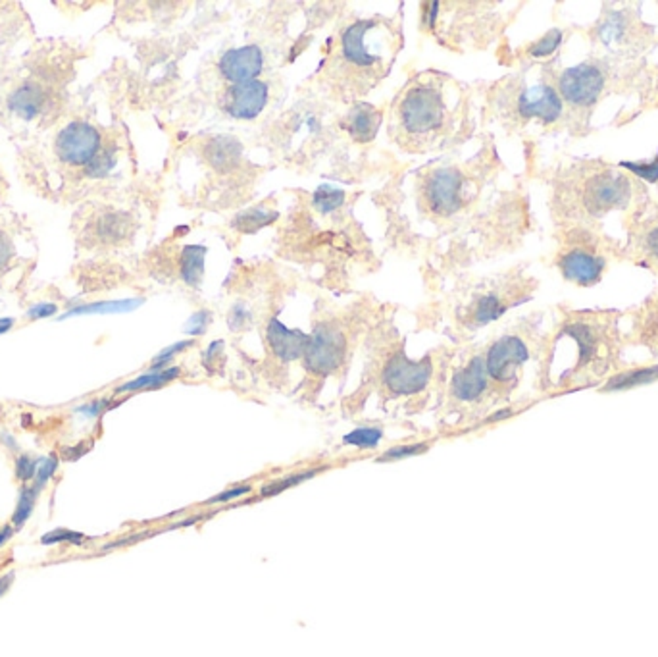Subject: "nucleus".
Returning <instances> with one entry per match:
<instances>
[{
	"label": "nucleus",
	"instance_id": "f257e3e1",
	"mask_svg": "<svg viewBox=\"0 0 658 657\" xmlns=\"http://www.w3.org/2000/svg\"><path fill=\"white\" fill-rule=\"evenodd\" d=\"M395 120L399 131L414 139H432L439 131H443L448 120V106L443 87L425 78L405 89L397 103Z\"/></svg>",
	"mask_w": 658,
	"mask_h": 657
},
{
	"label": "nucleus",
	"instance_id": "f03ea898",
	"mask_svg": "<svg viewBox=\"0 0 658 657\" xmlns=\"http://www.w3.org/2000/svg\"><path fill=\"white\" fill-rule=\"evenodd\" d=\"M389 48H391V37H389L387 28L375 21L352 23L341 37V53L347 62L357 68L380 64Z\"/></svg>",
	"mask_w": 658,
	"mask_h": 657
},
{
	"label": "nucleus",
	"instance_id": "7ed1b4c3",
	"mask_svg": "<svg viewBox=\"0 0 658 657\" xmlns=\"http://www.w3.org/2000/svg\"><path fill=\"white\" fill-rule=\"evenodd\" d=\"M347 339L345 334L335 326L318 324L308 336L307 349H304V364L318 376L333 374L345 362Z\"/></svg>",
	"mask_w": 658,
	"mask_h": 657
},
{
	"label": "nucleus",
	"instance_id": "20e7f679",
	"mask_svg": "<svg viewBox=\"0 0 658 657\" xmlns=\"http://www.w3.org/2000/svg\"><path fill=\"white\" fill-rule=\"evenodd\" d=\"M54 149L68 166H89L103 151V137L87 121H70L56 136Z\"/></svg>",
	"mask_w": 658,
	"mask_h": 657
},
{
	"label": "nucleus",
	"instance_id": "39448f33",
	"mask_svg": "<svg viewBox=\"0 0 658 657\" xmlns=\"http://www.w3.org/2000/svg\"><path fill=\"white\" fill-rule=\"evenodd\" d=\"M465 178L455 168H439L425 179L424 199L428 209L437 216H450L462 209Z\"/></svg>",
	"mask_w": 658,
	"mask_h": 657
},
{
	"label": "nucleus",
	"instance_id": "423d86ee",
	"mask_svg": "<svg viewBox=\"0 0 658 657\" xmlns=\"http://www.w3.org/2000/svg\"><path fill=\"white\" fill-rule=\"evenodd\" d=\"M432 361H410L408 357L395 355L383 370V384L389 392L395 395H414L430 384L432 378Z\"/></svg>",
	"mask_w": 658,
	"mask_h": 657
},
{
	"label": "nucleus",
	"instance_id": "0eeeda50",
	"mask_svg": "<svg viewBox=\"0 0 658 657\" xmlns=\"http://www.w3.org/2000/svg\"><path fill=\"white\" fill-rule=\"evenodd\" d=\"M530 359V349L518 336H505L487 351L485 367L489 378L495 382H512L523 362Z\"/></svg>",
	"mask_w": 658,
	"mask_h": 657
},
{
	"label": "nucleus",
	"instance_id": "6e6552de",
	"mask_svg": "<svg viewBox=\"0 0 658 657\" xmlns=\"http://www.w3.org/2000/svg\"><path fill=\"white\" fill-rule=\"evenodd\" d=\"M605 87V78L599 70L589 64H580L566 70L558 79V89L564 99L576 106L593 104Z\"/></svg>",
	"mask_w": 658,
	"mask_h": 657
},
{
	"label": "nucleus",
	"instance_id": "1a4fd4ad",
	"mask_svg": "<svg viewBox=\"0 0 658 657\" xmlns=\"http://www.w3.org/2000/svg\"><path fill=\"white\" fill-rule=\"evenodd\" d=\"M264 54L259 46L247 45L239 48H231L218 62V70L222 76L234 85L254 81L262 74Z\"/></svg>",
	"mask_w": 658,
	"mask_h": 657
},
{
	"label": "nucleus",
	"instance_id": "9d476101",
	"mask_svg": "<svg viewBox=\"0 0 658 657\" xmlns=\"http://www.w3.org/2000/svg\"><path fill=\"white\" fill-rule=\"evenodd\" d=\"M267 85L254 79L229 87L226 95V112L235 120H254L267 103Z\"/></svg>",
	"mask_w": 658,
	"mask_h": 657
},
{
	"label": "nucleus",
	"instance_id": "9b49d317",
	"mask_svg": "<svg viewBox=\"0 0 658 657\" xmlns=\"http://www.w3.org/2000/svg\"><path fill=\"white\" fill-rule=\"evenodd\" d=\"M628 181L616 174H601L593 178L585 187V204L593 212L611 211L628 199Z\"/></svg>",
	"mask_w": 658,
	"mask_h": 657
},
{
	"label": "nucleus",
	"instance_id": "f8f14e48",
	"mask_svg": "<svg viewBox=\"0 0 658 657\" xmlns=\"http://www.w3.org/2000/svg\"><path fill=\"white\" fill-rule=\"evenodd\" d=\"M518 112L522 118H539L543 121H555L563 114V101L558 93L548 85H535L520 95Z\"/></svg>",
	"mask_w": 658,
	"mask_h": 657
},
{
	"label": "nucleus",
	"instance_id": "ddd939ff",
	"mask_svg": "<svg viewBox=\"0 0 658 657\" xmlns=\"http://www.w3.org/2000/svg\"><path fill=\"white\" fill-rule=\"evenodd\" d=\"M266 339L274 355L285 362L300 359L308 344L307 334H302L300 330H289V328L277 319H272L270 324H267Z\"/></svg>",
	"mask_w": 658,
	"mask_h": 657
},
{
	"label": "nucleus",
	"instance_id": "4468645a",
	"mask_svg": "<svg viewBox=\"0 0 658 657\" xmlns=\"http://www.w3.org/2000/svg\"><path fill=\"white\" fill-rule=\"evenodd\" d=\"M487 384H489V374H487L485 359L473 357L470 364H466L465 369L458 370L453 376V382H450V394L460 401H475L483 395Z\"/></svg>",
	"mask_w": 658,
	"mask_h": 657
},
{
	"label": "nucleus",
	"instance_id": "2eb2a0df",
	"mask_svg": "<svg viewBox=\"0 0 658 657\" xmlns=\"http://www.w3.org/2000/svg\"><path fill=\"white\" fill-rule=\"evenodd\" d=\"M560 269H563L564 278L578 286H591L601 278L603 261L596 259L595 254L588 251H570L566 257L560 261Z\"/></svg>",
	"mask_w": 658,
	"mask_h": 657
},
{
	"label": "nucleus",
	"instance_id": "dca6fc26",
	"mask_svg": "<svg viewBox=\"0 0 658 657\" xmlns=\"http://www.w3.org/2000/svg\"><path fill=\"white\" fill-rule=\"evenodd\" d=\"M382 124V112L375 111L374 106L360 103L349 112L343 128L349 131V136L358 143H368L377 136V129Z\"/></svg>",
	"mask_w": 658,
	"mask_h": 657
},
{
	"label": "nucleus",
	"instance_id": "f3484780",
	"mask_svg": "<svg viewBox=\"0 0 658 657\" xmlns=\"http://www.w3.org/2000/svg\"><path fill=\"white\" fill-rule=\"evenodd\" d=\"M10 111L21 120H33L41 114L45 106V93L39 85L26 83L18 87L8 99Z\"/></svg>",
	"mask_w": 658,
	"mask_h": 657
},
{
	"label": "nucleus",
	"instance_id": "a211bd4d",
	"mask_svg": "<svg viewBox=\"0 0 658 657\" xmlns=\"http://www.w3.org/2000/svg\"><path fill=\"white\" fill-rule=\"evenodd\" d=\"M206 161L219 172L235 168L241 158V145L234 137H214L204 149Z\"/></svg>",
	"mask_w": 658,
	"mask_h": 657
},
{
	"label": "nucleus",
	"instance_id": "6ab92c4d",
	"mask_svg": "<svg viewBox=\"0 0 658 657\" xmlns=\"http://www.w3.org/2000/svg\"><path fill=\"white\" fill-rule=\"evenodd\" d=\"M204 257L206 247L202 245H189L181 253V278L183 282L191 287H199L204 276Z\"/></svg>",
	"mask_w": 658,
	"mask_h": 657
},
{
	"label": "nucleus",
	"instance_id": "aec40b11",
	"mask_svg": "<svg viewBox=\"0 0 658 657\" xmlns=\"http://www.w3.org/2000/svg\"><path fill=\"white\" fill-rule=\"evenodd\" d=\"M177 376H179V369H177V367L164 369V370H152V372H146V374L139 376V378L131 380V382H126L124 386H119V387L116 389V394L143 392V389H156V387H162V386H166L168 382L176 380Z\"/></svg>",
	"mask_w": 658,
	"mask_h": 657
},
{
	"label": "nucleus",
	"instance_id": "412c9836",
	"mask_svg": "<svg viewBox=\"0 0 658 657\" xmlns=\"http://www.w3.org/2000/svg\"><path fill=\"white\" fill-rule=\"evenodd\" d=\"M129 216L121 212H108L96 222V234L104 243H118L129 234Z\"/></svg>",
	"mask_w": 658,
	"mask_h": 657
},
{
	"label": "nucleus",
	"instance_id": "4be33fe9",
	"mask_svg": "<svg viewBox=\"0 0 658 657\" xmlns=\"http://www.w3.org/2000/svg\"><path fill=\"white\" fill-rule=\"evenodd\" d=\"M277 212L272 209H264V206H254V209H247L243 211L241 214L235 216L234 220V228L239 229L243 234H252L256 229H260L264 226H270L272 222L277 220Z\"/></svg>",
	"mask_w": 658,
	"mask_h": 657
},
{
	"label": "nucleus",
	"instance_id": "5701e85b",
	"mask_svg": "<svg viewBox=\"0 0 658 657\" xmlns=\"http://www.w3.org/2000/svg\"><path fill=\"white\" fill-rule=\"evenodd\" d=\"M654 380H658V367H647L614 376L613 380H608L605 389L606 392H621V389H631L643 384H651Z\"/></svg>",
	"mask_w": 658,
	"mask_h": 657
},
{
	"label": "nucleus",
	"instance_id": "b1692460",
	"mask_svg": "<svg viewBox=\"0 0 658 657\" xmlns=\"http://www.w3.org/2000/svg\"><path fill=\"white\" fill-rule=\"evenodd\" d=\"M141 305V299H126V301H99V303H89V305H81L66 312L62 319H70V316H81V314H114V312H129Z\"/></svg>",
	"mask_w": 658,
	"mask_h": 657
},
{
	"label": "nucleus",
	"instance_id": "393cba45",
	"mask_svg": "<svg viewBox=\"0 0 658 657\" xmlns=\"http://www.w3.org/2000/svg\"><path fill=\"white\" fill-rule=\"evenodd\" d=\"M39 494H41V488H39V486H35V484L23 486V488H21L20 497H18V505L14 509V515H12V522H14L16 530H20L29 520Z\"/></svg>",
	"mask_w": 658,
	"mask_h": 657
},
{
	"label": "nucleus",
	"instance_id": "a878e982",
	"mask_svg": "<svg viewBox=\"0 0 658 657\" xmlns=\"http://www.w3.org/2000/svg\"><path fill=\"white\" fill-rule=\"evenodd\" d=\"M505 305L503 301L498 299L497 295H485L481 297L473 307V322L475 324H487L495 319H498L505 312Z\"/></svg>",
	"mask_w": 658,
	"mask_h": 657
},
{
	"label": "nucleus",
	"instance_id": "bb28decb",
	"mask_svg": "<svg viewBox=\"0 0 658 657\" xmlns=\"http://www.w3.org/2000/svg\"><path fill=\"white\" fill-rule=\"evenodd\" d=\"M382 437H383L382 428H374V426H362V428H357V430H352L350 434H347L343 437V444L366 449V447H375L377 444L382 442Z\"/></svg>",
	"mask_w": 658,
	"mask_h": 657
},
{
	"label": "nucleus",
	"instance_id": "cd10ccee",
	"mask_svg": "<svg viewBox=\"0 0 658 657\" xmlns=\"http://www.w3.org/2000/svg\"><path fill=\"white\" fill-rule=\"evenodd\" d=\"M312 201H314L316 209H318L320 212H332V211L339 209V206H343L345 193L335 189V187L322 186L318 191L314 193Z\"/></svg>",
	"mask_w": 658,
	"mask_h": 657
},
{
	"label": "nucleus",
	"instance_id": "c85d7f7f",
	"mask_svg": "<svg viewBox=\"0 0 658 657\" xmlns=\"http://www.w3.org/2000/svg\"><path fill=\"white\" fill-rule=\"evenodd\" d=\"M320 470H322V469H318V470H304V472H299V474H292V477H287V478L274 480V482H270V484H266V486H264L262 492H260V495H262V497H272V495L282 494V492H285V490L292 488V486H297V484H300V482H304V480H308V478H314L316 474H318Z\"/></svg>",
	"mask_w": 658,
	"mask_h": 657
},
{
	"label": "nucleus",
	"instance_id": "c756f323",
	"mask_svg": "<svg viewBox=\"0 0 658 657\" xmlns=\"http://www.w3.org/2000/svg\"><path fill=\"white\" fill-rule=\"evenodd\" d=\"M85 536L81 532L70 530V528H54L41 536L43 545H56V544H70V545H81Z\"/></svg>",
	"mask_w": 658,
	"mask_h": 657
},
{
	"label": "nucleus",
	"instance_id": "7c9ffc66",
	"mask_svg": "<svg viewBox=\"0 0 658 657\" xmlns=\"http://www.w3.org/2000/svg\"><path fill=\"white\" fill-rule=\"evenodd\" d=\"M428 449H430L428 442L412 444V445H397V447L387 449V452L382 457H377V461H380V463H385V461H399V459H405V457H414V455L425 453Z\"/></svg>",
	"mask_w": 658,
	"mask_h": 657
},
{
	"label": "nucleus",
	"instance_id": "2f4dec72",
	"mask_svg": "<svg viewBox=\"0 0 658 657\" xmlns=\"http://www.w3.org/2000/svg\"><path fill=\"white\" fill-rule=\"evenodd\" d=\"M560 41H563V33H560L558 29L548 31L541 41H538V43H535V45L531 46L530 54H531V56H535V58H543V56L553 54V53L556 51V48H558Z\"/></svg>",
	"mask_w": 658,
	"mask_h": 657
},
{
	"label": "nucleus",
	"instance_id": "473e14b6",
	"mask_svg": "<svg viewBox=\"0 0 658 657\" xmlns=\"http://www.w3.org/2000/svg\"><path fill=\"white\" fill-rule=\"evenodd\" d=\"M58 465H60L58 463V457L54 453L48 455V457L39 459V467H37V474H35V478H33V484L39 486V488L43 490L45 486L48 484V480H51L54 477V472L58 470Z\"/></svg>",
	"mask_w": 658,
	"mask_h": 657
},
{
	"label": "nucleus",
	"instance_id": "72a5a7b5",
	"mask_svg": "<svg viewBox=\"0 0 658 657\" xmlns=\"http://www.w3.org/2000/svg\"><path fill=\"white\" fill-rule=\"evenodd\" d=\"M37 467H39V459H35L28 453H23L16 459V467H14V472H16V478L20 482H33L35 474H37Z\"/></svg>",
	"mask_w": 658,
	"mask_h": 657
},
{
	"label": "nucleus",
	"instance_id": "f704fd0d",
	"mask_svg": "<svg viewBox=\"0 0 658 657\" xmlns=\"http://www.w3.org/2000/svg\"><path fill=\"white\" fill-rule=\"evenodd\" d=\"M114 166V154L112 151H101L99 156L95 158V161L87 166V174L93 176V178H103L106 176L110 170H112Z\"/></svg>",
	"mask_w": 658,
	"mask_h": 657
},
{
	"label": "nucleus",
	"instance_id": "c9c22d12",
	"mask_svg": "<svg viewBox=\"0 0 658 657\" xmlns=\"http://www.w3.org/2000/svg\"><path fill=\"white\" fill-rule=\"evenodd\" d=\"M191 345H193V342H179V344H176V345H172V347L164 349V351L160 353V355H158V357L152 361V370H164L166 364H168L169 361H172V359L177 355V353H181L183 349H187V347H191Z\"/></svg>",
	"mask_w": 658,
	"mask_h": 657
},
{
	"label": "nucleus",
	"instance_id": "e433bc0d",
	"mask_svg": "<svg viewBox=\"0 0 658 657\" xmlns=\"http://www.w3.org/2000/svg\"><path fill=\"white\" fill-rule=\"evenodd\" d=\"M210 311H199V312H194L193 316H191V320H189V328H187V330H189V334H193V336H199V334H202L204 330H206V326H209L210 324Z\"/></svg>",
	"mask_w": 658,
	"mask_h": 657
},
{
	"label": "nucleus",
	"instance_id": "4c0bfd02",
	"mask_svg": "<svg viewBox=\"0 0 658 657\" xmlns=\"http://www.w3.org/2000/svg\"><path fill=\"white\" fill-rule=\"evenodd\" d=\"M58 312V307L54 303H37L28 311V319L31 320H41V319H51Z\"/></svg>",
	"mask_w": 658,
	"mask_h": 657
},
{
	"label": "nucleus",
	"instance_id": "58836bf2",
	"mask_svg": "<svg viewBox=\"0 0 658 657\" xmlns=\"http://www.w3.org/2000/svg\"><path fill=\"white\" fill-rule=\"evenodd\" d=\"M252 488H251V486H239V488H231V490H227V492H224V494H218V495H214L212 497V500H209V502H206V505H214V503H226V502H234V500H237V497H241V495H245V494H249Z\"/></svg>",
	"mask_w": 658,
	"mask_h": 657
},
{
	"label": "nucleus",
	"instance_id": "ea45409f",
	"mask_svg": "<svg viewBox=\"0 0 658 657\" xmlns=\"http://www.w3.org/2000/svg\"><path fill=\"white\" fill-rule=\"evenodd\" d=\"M626 168H629L631 172H636L637 176L649 179V181H654L658 178V156L656 161L653 162V166H641V164H636V162H624Z\"/></svg>",
	"mask_w": 658,
	"mask_h": 657
},
{
	"label": "nucleus",
	"instance_id": "a19ab883",
	"mask_svg": "<svg viewBox=\"0 0 658 657\" xmlns=\"http://www.w3.org/2000/svg\"><path fill=\"white\" fill-rule=\"evenodd\" d=\"M14 257V245H12V239L0 232V270H4L8 262Z\"/></svg>",
	"mask_w": 658,
	"mask_h": 657
},
{
	"label": "nucleus",
	"instance_id": "79ce46f5",
	"mask_svg": "<svg viewBox=\"0 0 658 657\" xmlns=\"http://www.w3.org/2000/svg\"><path fill=\"white\" fill-rule=\"evenodd\" d=\"M222 351H224V342H214L209 349H206L204 367H209L212 370L214 364L219 361V357H222Z\"/></svg>",
	"mask_w": 658,
	"mask_h": 657
},
{
	"label": "nucleus",
	"instance_id": "37998d69",
	"mask_svg": "<svg viewBox=\"0 0 658 657\" xmlns=\"http://www.w3.org/2000/svg\"><path fill=\"white\" fill-rule=\"evenodd\" d=\"M245 320H249V311H247L245 307H243V305H237V307L234 309V312L229 314V326L234 328V330H237V328H241V326H243V322H245Z\"/></svg>",
	"mask_w": 658,
	"mask_h": 657
},
{
	"label": "nucleus",
	"instance_id": "c03bdc74",
	"mask_svg": "<svg viewBox=\"0 0 658 657\" xmlns=\"http://www.w3.org/2000/svg\"><path fill=\"white\" fill-rule=\"evenodd\" d=\"M106 405H108V401H104V399L103 401H93V403L83 405L78 411L83 412V415H87V417H99L101 412L106 409Z\"/></svg>",
	"mask_w": 658,
	"mask_h": 657
},
{
	"label": "nucleus",
	"instance_id": "a18cd8bd",
	"mask_svg": "<svg viewBox=\"0 0 658 657\" xmlns=\"http://www.w3.org/2000/svg\"><path fill=\"white\" fill-rule=\"evenodd\" d=\"M647 247H649L653 257L658 259V228H654L653 232L649 234V237H647Z\"/></svg>",
	"mask_w": 658,
	"mask_h": 657
},
{
	"label": "nucleus",
	"instance_id": "49530a36",
	"mask_svg": "<svg viewBox=\"0 0 658 657\" xmlns=\"http://www.w3.org/2000/svg\"><path fill=\"white\" fill-rule=\"evenodd\" d=\"M12 582H14V573H6L4 577H0V598L10 590Z\"/></svg>",
	"mask_w": 658,
	"mask_h": 657
},
{
	"label": "nucleus",
	"instance_id": "de8ad7c7",
	"mask_svg": "<svg viewBox=\"0 0 658 657\" xmlns=\"http://www.w3.org/2000/svg\"><path fill=\"white\" fill-rule=\"evenodd\" d=\"M14 324H16V320L10 319V316H4V319H0V336L10 332L12 328H14Z\"/></svg>",
	"mask_w": 658,
	"mask_h": 657
},
{
	"label": "nucleus",
	"instance_id": "09e8293b",
	"mask_svg": "<svg viewBox=\"0 0 658 657\" xmlns=\"http://www.w3.org/2000/svg\"><path fill=\"white\" fill-rule=\"evenodd\" d=\"M14 530L16 528H12V527H3V528H0V547H3L12 536H14Z\"/></svg>",
	"mask_w": 658,
	"mask_h": 657
},
{
	"label": "nucleus",
	"instance_id": "8fccbe9b",
	"mask_svg": "<svg viewBox=\"0 0 658 657\" xmlns=\"http://www.w3.org/2000/svg\"><path fill=\"white\" fill-rule=\"evenodd\" d=\"M428 8L430 10H425V12H428V26H433L435 16H437V12H439V4L437 3H432V4H428Z\"/></svg>",
	"mask_w": 658,
	"mask_h": 657
}]
</instances>
